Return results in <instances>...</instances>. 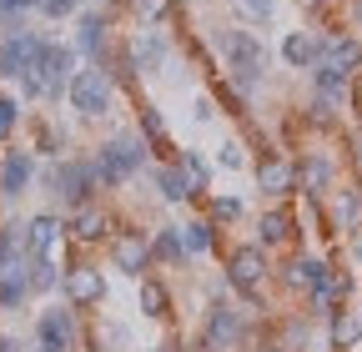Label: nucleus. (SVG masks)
Wrapping results in <instances>:
<instances>
[{"instance_id":"c9c22d12","label":"nucleus","mask_w":362,"mask_h":352,"mask_svg":"<svg viewBox=\"0 0 362 352\" xmlns=\"http://www.w3.org/2000/svg\"><path fill=\"white\" fill-rule=\"evenodd\" d=\"M171 11H176V0H126L131 25H166Z\"/></svg>"},{"instance_id":"72a5a7b5","label":"nucleus","mask_w":362,"mask_h":352,"mask_svg":"<svg viewBox=\"0 0 362 352\" xmlns=\"http://www.w3.org/2000/svg\"><path fill=\"white\" fill-rule=\"evenodd\" d=\"M90 347L96 352H126L131 347V322L126 317H101L90 327Z\"/></svg>"},{"instance_id":"6e6552de","label":"nucleus","mask_w":362,"mask_h":352,"mask_svg":"<svg viewBox=\"0 0 362 352\" xmlns=\"http://www.w3.org/2000/svg\"><path fill=\"white\" fill-rule=\"evenodd\" d=\"M126 56H131L136 81L161 76L166 61L176 56V30H171V25H136V30L126 35Z\"/></svg>"},{"instance_id":"7ed1b4c3","label":"nucleus","mask_w":362,"mask_h":352,"mask_svg":"<svg viewBox=\"0 0 362 352\" xmlns=\"http://www.w3.org/2000/svg\"><path fill=\"white\" fill-rule=\"evenodd\" d=\"M90 161H96V182H101V192H121V187H131L136 176H146V166L156 161L151 156V146L136 136V131H126V126H116L111 136L90 151Z\"/></svg>"},{"instance_id":"c85d7f7f","label":"nucleus","mask_w":362,"mask_h":352,"mask_svg":"<svg viewBox=\"0 0 362 352\" xmlns=\"http://www.w3.org/2000/svg\"><path fill=\"white\" fill-rule=\"evenodd\" d=\"M30 121V151L40 161H56V156H71V136L56 126V121H45V116H25Z\"/></svg>"},{"instance_id":"c03bdc74","label":"nucleus","mask_w":362,"mask_h":352,"mask_svg":"<svg viewBox=\"0 0 362 352\" xmlns=\"http://www.w3.org/2000/svg\"><path fill=\"white\" fill-rule=\"evenodd\" d=\"M347 262H352V272L362 277V232H357V237H347Z\"/></svg>"},{"instance_id":"a211bd4d","label":"nucleus","mask_w":362,"mask_h":352,"mask_svg":"<svg viewBox=\"0 0 362 352\" xmlns=\"http://www.w3.org/2000/svg\"><path fill=\"white\" fill-rule=\"evenodd\" d=\"M252 242L262 247V252H282V247H292L297 242V211L292 206H282V201H272L257 222H252Z\"/></svg>"},{"instance_id":"473e14b6","label":"nucleus","mask_w":362,"mask_h":352,"mask_svg":"<svg viewBox=\"0 0 362 352\" xmlns=\"http://www.w3.org/2000/svg\"><path fill=\"white\" fill-rule=\"evenodd\" d=\"M25 282H30V297L61 292V262L56 257H25Z\"/></svg>"},{"instance_id":"0eeeda50","label":"nucleus","mask_w":362,"mask_h":352,"mask_svg":"<svg viewBox=\"0 0 362 352\" xmlns=\"http://www.w3.org/2000/svg\"><path fill=\"white\" fill-rule=\"evenodd\" d=\"M81 312L71 302H51V307H40L35 312V327H30V342L35 352H76L81 347Z\"/></svg>"},{"instance_id":"de8ad7c7","label":"nucleus","mask_w":362,"mask_h":352,"mask_svg":"<svg viewBox=\"0 0 362 352\" xmlns=\"http://www.w3.org/2000/svg\"><path fill=\"white\" fill-rule=\"evenodd\" d=\"M347 20H352V30L362 35V0H347Z\"/></svg>"},{"instance_id":"39448f33","label":"nucleus","mask_w":362,"mask_h":352,"mask_svg":"<svg viewBox=\"0 0 362 352\" xmlns=\"http://www.w3.org/2000/svg\"><path fill=\"white\" fill-rule=\"evenodd\" d=\"M66 106L76 121H111L116 116V81L101 66H76L66 86Z\"/></svg>"},{"instance_id":"8fccbe9b","label":"nucleus","mask_w":362,"mask_h":352,"mask_svg":"<svg viewBox=\"0 0 362 352\" xmlns=\"http://www.w3.org/2000/svg\"><path fill=\"white\" fill-rule=\"evenodd\" d=\"M352 161L362 166V121H357V131H352Z\"/></svg>"},{"instance_id":"4be33fe9","label":"nucleus","mask_w":362,"mask_h":352,"mask_svg":"<svg viewBox=\"0 0 362 352\" xmlns=\"http://www.w3.org/2000/svg\"><path fill=\"white\" fill-rule=\"evenodd\" d=\"M176 171L187 176V187H192V206L202 211V201L211 196V176H216V166H211V156L206 151H197V146H176Z\"/></svg>"},{"instance_id":"1a4fd4ad","label":"nucleus","mask_w":362,"mask_h":352,"mask_svg":"<svg viewBox=\"0 0 362 352\" xmlns=\"http://www.w3.org/2000/svg\"><path fill=\"white\" fill-rule=\"evenodd\" d=\"M292 166H297V196H312V201H327L332 187L342 182V161L327 146H302Z\"/></svg>"},{"instance_id":"c756f323","label":"nucleus","mask_w":362,"mask_h":352,"mask_svg":"<svg viewBox=\"0 0 362 352\" xmlns=\"http://www.w3.org/2000/svg\"><path fill=\"white\" fill-rule=\"evenodd\" d=\"M30 302V282H25V257H11L0 267V312H21Z\"/></svg>"},{"instance_id":"3c124183","label":"nucleus","mask_w":362,"mask_h":352,"mask_svg":"<svg viewBox=\"0 0 362 352\" xmlns=\"http://www.w3.org/2000/svg\"><path fill=\"white\" fill-rule=\"evenodd\" d=\"M151 352H192V347H181V342H156Z\"/></svg>"},{"instance_id":"37998d69","label":"nucleus","mask_w":362,"mask_h":352,"mask_svg":"<svg viewBox=\"0 0 362 352\" xmlns=\"http://www.w3.org/2000/svg\"><path fill=\"white\" fill-rule=\"evenodd\" d=\"M40 0H0V11H11V16H35Z\"/></svg>"},{"instance_id":"864d4df0","label":"nucleus","mask_w":362,"mask_h":352,"mask_svg":"<svg viewBox=\"0 0 362 352\" xmlns=\"http://www.w3.org/2000/svg\"><path fill=\"white\" fill-rule=\"evenodd\" d=\"M357 307H362V282H357Z\"/></svg>"},{"instance_id":"f8f14e48","label":"nucleus","mask_w":362,"mask_h":352,"mask_svg":"<svg viewBox=\"0 0 362 352\" xmlns=\"http://www.w3.org/2000/svg\"><path fill=\"white\" fill-rule=\"evenodd\" d=\"M111 232H116V216H111V206H101V201H86V206L66 211V247H76V252L106 247Z\"/></svg>"},{"instance_id":"58836bf2","label":"nucleus","mask_w":362,"mask_h":352,"mask_svg":"<svg viewBox=\"0 0 362 352\" xmlns=\"http://www.w3.org/2000/svg\"><path fill=\"white\" fill-rule=\"evenodd\" d=\"M232 6H237V16H242L247 25H272L282 0H232Z\"/></svg>"},{"instance_id":"20e7f679","label":"nucleus","mask_w":362,"mask_h":352,"mask_svg":"<svg viewBox=\"0 0 362 352\" xmlns=\"http://www.w3.org/2000/svg\"><path fill=\"white\" fill-rule=\"evenodd\" d=\"M221 277H226V287H232L257 317H267L272 307H267V282H272V252H262L257 242H237L232 252H226V262H221Z\"/></svg>"},{"instance_id":"79ce46f5","label":"nucleus","mask_w":362,"mask_h":352,"mask_svg":"<svg viewBox=\"0 0 362 352\" xmlns=\"http://www.w3.org/2000/svg\"><path fill=\"white\" fill-rule=\"evenodd\" d=\"M216 116H221V106H216V96H211V91L192 96V121H197V126H216Z\"/></svg>"},{"instance_id":"412c9836","label":"nucleus","mask_w":362,"mask_h":352,"mask_svg":"<svg viewBox=\"0 0 362 352\" xmlns=\"http://www.w3.org/2000/svg\"><path fill=\"white\" fill-rule=\"evenodd\" d=\"M136 136L151 146V156H156V161H171V156H176L171 121H166V111H161L156 101H141V106H136Z\"/></svg>"},{"instance_id":"bb28decb","label":"nucleus","mask_w":362,"mask_h":352,"mask_svg":"<svg viewBox=\"0 0 362 352\" xmlns=\"http://www.w3.org/2000/svg\"><path fill=\"white\" fill-rule=\"evenodd\" d=\"M327 347L332 352H357L362 347V307L357 302L337 307V312L327 317Z\"/></svg>"},{"instance_id":"2eb2a0df","label":"nucleus","mask_w":362,"mask_h":352,"mask_svg":"<svg viewBox=\"0 0 362 352\" xmlns=\"http://www.w3.org/2000/svg\"><path fill=\"white\" fill-rule=\"evenodd\" d=\"M106 272L101 267H90V262H71V267H61V297L76 307V312H81V307H101L106 302Z\"/></svg>"},{"instance_id":"ea45409f","label":"nucleus","mask_w":362,"mask_h":352,"mask_svg":"<svg viewBox=\"0 0 362 352\" xmlns=\"http://www.w3.org/2000/svg\"><path fill=\"white\" fill-rule=\"evenodd\" d=\"M302 111H307V126H312V131H332V126H337V111H342V106H332V101H322V96H312V101H307Z\"/></svg>"},{"instance_id":"dca6fc26","label":"nucleus","mask_w":362,"mask_h":352,"mask_svg":"<svg viewBox=\"0 0 362 352\" xmlns=\"http://www.w3.org/2000/svg\"><path fill=\"white\" fill-rule=\"evenodd\" d=\"M327 272H332V257H317V252H292V257H282V267H272L282 292H297V297H307Z\"/></svg>"},{"instance_id":"aec40b11","label":"nucleus","mask_w":362,"mask_h":352,"mask_svg":"<svg viewBox=\"0 0 362 352\" xmlns=\"http://www.w3.org/2000/svg\"><path fill=\"white\" fill-rule=\"evenodd\" d=\"M317 61L347 76H362V35L357 30H317Z\"/></svg>"},{"instance_id":"4468645a","label":"nucleus","mask_w":362,"mask_h":352,"mask_svg":"<svg viewBox=\"0 0 362 352\" xmlns=\"http://www.w3.org/2000/svg\"><path fill=\"white\" fill-rule=\"evenodd\" d=\"M257 192L267 201H282V196L297 192V166H292V156L282 146H262L257 151Z\"/></svg>"},{"instance_id":"603ef678","label":"nucleus","mask_w":362,"mask_h":352,"mask_svg":"<svg viewBox=\"0 0 362 352\" xmlns=\"http://www.w3.org/2000/svg\"><path fill=\"white\" fill-rule=\"evenodd\" d=\"M6 262H11V252H6V242H0V267H6Z\"/></svg>"},{"instance_id":"9b49d317","label":"nucleus","mask_w":362,"mask_h":352,"mask_svg":"<svg viewBox=\"0 0 362 352\" xmlns=\"http://www.w3.org/2000/svg\"><path fill=\"white\" fill-rule=\"evenodd\" d=\"M35 171H40V156L30 146H6L0 151V206H16L35 192Z\"/></svg>"},{"instance_id":"49530a36","label":"nucleus","mask_w":362,"mask_h":352,"mask_svg":"<svg viewBox=\"0 0 362 352\" xmlns=\"http://www.w3.org/2000/svg\"><path fill=\"white\" fill-rule=\"evenodd\" d=\"M0 352H35V342L25 347L21 337H11V332H0Z\"/></svg>"},{"instance_id":"e433bc0d","label":"nucleus","mask_w":362,"mask_h":352,"mask_svg":"<svg viewBox=\"0 0 362 352\" xmlns=\"http://www.w3.org/2000/svg\"><path fill=\"white\" fill-rule=\"evenodd\" d=\"M25 126V106H21V96H11V91H0V146H11L16 141V131Z\"/></svg>"},{"instance_id":"b1692460","label":"nucleus","mask_w":362,"mask_h":352,"mask_svg":"<svg viewBox=\"0 0 362 352\" xmlns=\"http://www.w3.org/2000/svg\"><path fill=\"white\" fill-rule=\"evenodd\" d=\"M146 182H151V196L161 206H192V187H187V176L176 171V161H151Z\"/></svg>"},{"instance_id":"2f4dec72","label":"nucleus","mask_w":362,"mask_h":352,"mask_svg":"<svg viewBox=\"0 0 362 352\" xmlns=\"http://www.w3.org/2000/svg\"><path fill=\"white\" fill-rule=\"evenodd\" d=\"M181 237H187V257H192V262L221 252V227L211 222V216H197V222H187V227H181Z\"/></svg>"},{"instance_id":"4c0bfd02","label":"nucleus","mask_w":362,"mask_h":352,"mask_svg":"<svg viewBox=\"0 0 362 352\" xmlns=\"http://www.w3.org/2000/svg\"><path fill=\"white\" fill-rule=\"evenodd\" d=\"M211 166L216 171H247V141L242 136H221V146H216V156H211Z\"/></svg>"},{"instance_id":"6ab92c4d","label":"nucleus","mask_w":362,"mask_h":352,"mask_svg":"<svg viewBox=\"0 0 362 352\" xmlns=\"http://www.w3.org/2000/svg\"><path fill=\"white\" fill-rule=\"evenodd\" d=\"M66 247V211H30L25 216V257H56Z\"/></svg>"},{"instance_id":"09e8293b","label":"nucleus","mask_w":362,"mask_h":352,"mask_svg":"<svg viewBox=\"0 0 362 352\" xmlns=\"http://www.w3.org/2000/svg\"><path fill=\"white\" fill-rule=\"evenodd\" d=\"M327 6H332V0H302V11H307V16H322Z\"/></svg>"},{"instance_id":"423d86ee","label":"nucleus","mask_w":362,"mask_h":352,"mask_svg":"<svg viewBox=\"0 0 362 352\" xmlns=\"http://www.w3.org/2000/svg\"><path fill=\"white\" fill-rule=\"evenodd\" d=\"M76 66H81V51L71 46V40H61V35H45V46H40V51H35V61H30V71L40 76L45 106L66 101V86H71Z\"/></svg>"},{"instance_id":"9d476101","label":"nucleus","mask_w":362,"mask_h":352,"mask_svg":"<svg viewBox=\"0 0 362 352\" xmlns=\"http://www.w3.org/2000/svg\"><path fill=\"white\" fill-rule=\"evenodd\" d=\"M111 16L106 11H96V6H86V11H76L71 16V46L81 51V61L86 66H101L106 61V51L116 46V35H111Z\"/></svg>"},{"instance_id":"f03ea898","label":"nucleus","mask_w":362,"mask_h":352,"mask_svg":"<svg viewBox=\"0 0 362 352\" xmlns=\"http://www.w3.org/2000/svg\"><path fill=\"white\" fill-rule=\"evenodd\" d=\"M35 192L51 196L56 211H76V206H86V201H96L101 182H96V161H90V151H86V156L40 161V171H35Z\"/></svg>"},{"instance_id":"a878e982","label":"nucleus","mask_w":362,"mask_h":352,"mask_svg":"<svg viewBox=\"0 0 362 352\" xmlns=\"http://www.w3.org/2000/svg\"><path fill=\"white\" fill-rule=\"evenodd\" d=\"M151 262L156 267H166V272H187L192 267V257H187V237H181V227H156L151 232Z\"/></svg>"},{"instance_id":"a19ab883","label":"nucleus","mask_w":362,"mask_h":352,"mask_svg":"<svg viewBox=\"0 0 362 352\" xmlns=\"http://www.w3.org/2000/svg\"><path fill=\"white\" fill-rule=\"evenodd\" d=\"M90 0H40L35 6V16H45V20H71L76 11H86Z\"/></svg>"},{"instance_id":"393cba45","label":"nucleus","mask_w":362,"mask_h":352,"mask_svg":"<svg viewBox=\"0 0 362 352\" xmlns=\"http://www.w3.org/2000/svg\"><path fill=\"white\" fill-rule=\"evenodd\" d=\"M171 307H176V292H171L166 277L146 272L141 282H136V312H141L146 322H166V317H171Z\"/></svg>"},{"instance_id":"5701e85b","label":"nucleus","mask_w":362,"mask_h":352,"mask_svg":"<svg viewBox=\"0 0 362 352\" xmlns=\"http://www.w3.org/2000/svg\"><path fill=\"white\" fill-rule=\"evenodd\" d=\"M307 81H312V96H322V101H332V106L357 101V76H347V71H337V66H327V61H317V66L307 71Z\"/></svg>"},{"instance_id":"cd10ccee","label":"nucleus","mask_w":362,"mask_h":352,"mask_svg":"<svg viewBox=\"0 0 362 352\" xmlns=\"http://www.w3.org/2000/svg\"><path fill=\"white\" fill-rule=\"evenodd\" d=\"M277 61H282L287 71H312V66H317V30H282Z\"/></svg>"},{"instance_id":"a18cd8bd","label":"nucleus","mask_w":362,"mask_h":352,"mask_svg":"<svg viewBox=\"0 0 362 352\" xmlns=\"http://www.w3.org/2000/svg\"><path fill=\"white\" fill-rule=\"evenodd\" d=\"M252 352H292V347H287L282 337H272V332H267L262 342H252Z\"/></svg>"},{"instance_id":"f3484780","label":"nucleus","mask_w":362,"mask_h":352,"mask_svg":"<svg viewBox=\"0 0 362 352\" xmlns=\"http://www.w3.org/2000/svg\"><path fill=\"white\" fill-rule=\"evenodd\" d=\"M322 206H327V222H332L337 242H347V237L362 232V182H337Z\"/></svg>"},{"instance_id":"ddd939ff","label":"nucleus","mask_w":362,"mask_h":352,"mask_svg":"<svg viewBox=\"0 0 362 352\" xmlns=\"http://www.w3.org/2000/svg\"><path fill=\"white\" fill-rule=\"evenodd\" d=\"M106 257H111V272H121V277H136L141 282L156 262H151V232H136V227H116L111 232V242H106Z\"/></svg>"},{"instance_id":"f704fd0d","label":"nucleus","mask_w":362,"mask_h":352,"mask_svg":"<svg viewBox=\"0 0 362 352\" xmlns=\"http://www.w3.org/2000/svg\"><path fill=\"white\" fill-rule=\"evenodd\" d=\"M277 337L292 347V352H312V337H317V317L312 312H292L277 322Z\"/></svg>"},{"instance_id":"f257e3e1","label":"nucleus","mask_w":362,"mask_h":352,"mask_svg":"<svg viewBox=\"0 0 362 352\" xmlns=\"http://www.w3.org/2000/svg\"><path fill=\"white\" fill-rule=\"evenodd\" d=\"M206 46L221 56V76L237 86V91L247 101H257L267 91V81H272V51H267V40L247 25H216L206 35Z\"/></svg>"},{"instance_id":"7c9ffc66","label":"nucleus","mask_w":362,"mask_h":352,"mask_svg":"<svg viewBox=\"0 0 362 352\" xmlns=\"http://www.w3.org/2000/svg\"><path fill=\"white\" fill-rule=\"evenodd\" d=\"M202 216H211L221 232H226V227H242V222H247V196H237V192H211V196L202 201Z\"/></svg>"}]
</instances>
